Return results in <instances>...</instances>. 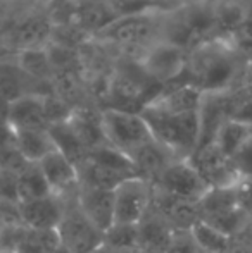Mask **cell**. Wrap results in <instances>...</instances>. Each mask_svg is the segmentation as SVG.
<instances>
[{
    "mask_svg": "<svg viewBox=\"0 0 252 253\" xmlns=\"http://www.w3.org/2000/svg\"><path fill=\"white\" fill-rule=\"evenodd\" d=\"M9 112H10V102L5 98H0V126L9 124Z\"/></svg>",
    "mask_w": 252,
    "mask_h": 253,
    "instance_id": "32",
    "label": "cell"
},
{
    "mask_svg": "<svg viewBox=\"0 0 252 253\" xmlns=\"http://www.w3.org/2000/svg\"><path fill=\"white\" fill-rule=\"evenodd\" d=\"M47 35L49 24L44 19H30L26 23H21L14 30V42H17L23 47H28V50H31V47L37 45Z\"/></svg>",
    "mask_w": 252,
    "mask_h": 253,
    "instance_id": "27",
    "label": "cell"
},
{
    "mask_svg": "<svg viewBox=\"0 0 252 253\" xmlns=\"http://www.w3.org/2000/svg\"><path fill=\"white\" fill-rule=\"evenodd\" d=\"M192 240L204 253H230L232 252V236L216 229L205 220H197L189 229Z\"/></svg>",
    "mask_w": 252,
    "mask_h": 253,
    "instance_id": "22",
    "label": "cell"
},
{
    "mask_svg": "<svg viewBox=\"0 0 252 253\" xmlns=\"http://www.w3.org/2000/svg\"><path fill=\"white\" fill-rule=\"evenodd\" d=\"M19 67L23 69L24 74L31 78V80H44L49 78L52 73V62L50 57L42 50H26L21 55Z\"/></svg>",
    "mask_w": 252,
    "mask_h": 253,
    "instance_id": "26",
    "label": "cell"
},
{
    "mask_svg": "<svg viewBox=\"0 0 252 253\" xmlns=\"http://www.w3.org/2000/svg\"><path fill=\"white\" fill-rule=\"evenodd\" d=\"M23 226L31 231H54L59 227L64 217V205L61 197L50 195V197L40 198V200L19 203Z\"/></svg>",
    "mask_w": 252,
    "mask_h": 253,
    "instance_id": "10",
    "label": "cell"
},
{
    "mask_svg": "<svg viewBox=\"0 0 252 253\" xmlns=\"http://www.w3.org/2000/svg\"><path fill=\"white\" fill-rule=\"evenodd\" d=\"M0 200L19 203L17 200V176L5 169H0Z\"/></svg>",
    "mask_w": 252,
    "mask_h": 253,
    "instance_id": "30",
    "label": "cell"
},
{
    "mask_svg": "<svg viewBox=\"0 0 252 253\" xmlns=\"http://www.w3.org/2000/svg\"><path fill=\"white\" fill-rule=\"evenodd\" d=\"M17 150L31 164H38L47 153L55 150L49 129H17Z\"/></svg>",
    "mask_w": 252,
    "mask_h": 253,
    "instance_id": "19",
    "label": "cell"
},
{
    "mask_svg": "<svg viewBox=\"0 0 252 253\" xmlns=\"http://www.w3.org/2000/svg\"><path fill=\"white\" fill-rule=\"evenodd\" d=\"M49 134H50L52 141L55 145V150H59L62 155H66L74 166H81L87 160L88 150L85 148V145L80 141V138L74 134L73 127L69 126L67 121L57 124H50L47 127Z\"/></svg>",
    "mask_w": 252,
    "mask_h": 253,
    "instance_id": "20",
    "label": "cell"
},
{
    "mask_svg": "<svg viewBox=\"0 0 252 253\" xmlns=\"http://www.w3.org/2000/svg\"><path fill=\"white\" fill-rule=\"evenodd\" d=\"M38 167L44 172L52 193L57 197H61L69 190H78V186H80L78 167L59 150L47 153L38 162Z\"/></svg>",
    "mask_w": 252,
    "mask_h": 253,
    "instance_id": "11",
    "label": "cell"
},
{
    "mask_svg": "<svg viewBox=\"0 0 252 253\" xmlns=\"http://www.w3.org/2000/svg\"><path fill=\"white\" fill-rule=\"evenodd\" d=\"M76 205L83 215L104 234L114 224V191L78 186Z\"/></svg>",
    "mask_w": 252,
    "mask_h": 253,
    "instance_id": "9",
    "label": "cell"
},
{
    "mask_svg": "<svg viewBox=\"0 0 252 253\" xmlns=\"http://www.w3.org/2000/svg\"><path fill=\"white\" fill-rule=\"evenodd\" d=\"M152 183L144 176H133L114 190V224L138 226L149 213L152 203Z\"/></svg>",
    "mask_w": 252,
    "mask_h": 253,
    "instance_id": "4",
    "label": "cell"
},
{
    "mask_svg": "<svg viewBox=\"0 0 252 253\" xmlns=\"http://www.w3.org/2000/svg\"><path fill=\"white\" fill-rule=\"evenodd\" d=\"M251 136H252L251 124L240 123V121H235V119H228L219 126L218 131H216L212 143L225 153L226 157L232 159Z\"/></svg>",
    "mask_w": 252,
    "mask_h": 253,
    "instance_id": "21",
    "label": "cell"
},
{
    "mask_svg": "<svg viewBox=\"0 0 252 253\" xmlns=\"http://www.w3.org/2000/svg\"><path fill=\"white\" fill-rule=\"evenodd\" d=\"M9 126L14 129H47L44 97L26 95L10 103Z\"/></svg>",
    "mask_w": 252,
    "mask_h": 253,
    "instance_id": "13",
    "label": "cell"
},
{
    "mask_svg": "<svg viewBox=\"0 0 252 253\" xmlns=\"http://www.w3.org/2000/svg\"><path fill=\"white\" fill-rule=\"evenodd\" d=\"M189 160L199 172V176L209 186V190L211 188L235 186L242 179L237 172L232 159L226 157L212 141L195 148Z\"/></svg>",
    "mask_w": 252,
    "mask_h": 253,
    "instance_id": "7",
    "label": "cell"
},
{
    "mask_svg": "<svg viewBox=\"0 0 252 253\" xmlns=\"http://www.w3.org/2000/svg\"><path fill=\"white\" fill-rule=\"evenodd\" d=\"M111 253H147V252H144L142 248H131V250H114Z\"/></svg>",
    "mask_w": 252,
    "mask_h": 253,
    "instance_id": "33",
    "label": "cell"
},
{
    "mask_svg": "<svg viewBox=\"0 0 252 253\" xmlns=\"http://www.w3.org/2000/svg\"><path fill=\"white\" fill-rule=\"evenodd\" d=\"M78 176H80V186L107 191H114L125 179L133 177L131 174L119 172L111 167L101 166L90 159H87L81 166H78Z\"/></svg>",
    "mask_w": 252,
    "mask_h": 253,
    "instance_id": "17",
    "label": "cell"
},
{
    "mask_svg": "<svg viewBox=\"0 0 252 253\" xmlns=\"http://www.w3.org/2000/svg\"><path fill=\"white\" fill-rule=\"evenodd\" d=\"M155 35V24L147 17H128L121 23L107 24L105 37L126 47H140Z\"/></svg>",
    "mask_w": 252,
    "mask_h": 253,
    "instance_id": "14",
    "label": "cell"
},
{
    "mask_svg": "<svg viewBox=\"0 0 252 253\" xmlns=\"http://www.w3.org/2000/svg\"><path fill=\"white\" fill-rule=\"evenodd\" d=\"M164 253H204V252H202L201 248L194 243L190 233H187L185 240H182V238H176V236L173 238L171 245H169V248Z\"/></svg>",
    "mask_w": 252,
    "mask_h": 253,
    "instance_id": "31",
    "label": "cell"
},
{
    "mask_svg": "<svg viewBox=\"0 0 252 253\" xmlns=\"http://www.w3.org/2000/svg\"><path fill=\"white\" fill-rule=\"evenodd\" d=\"M155 183L162 193L176 198L190 200L199 203L209 191V186L204 183L195 167L187 159H176L155 177Z\"/></svg>",
    "mask_w": 252,
    "mask_h": 253,
    "instance_id": "6",
    "label": "cell"
},
{
    "mask_svg": "<svg viewBox=\"0 0 252 253\" xmlns=\"http://www.w3.org/2000/svg\"><path fill=\"white\" fill-rule=\"evenodd\" d=\"M142 117L147 121L157 143L171 153L190 157L201 141V110L187 114H171L154 105H144Z\"/></svg>",
    "mask_w": 252,
    "mask_h": 253,
    "instance_id": "1",
    "label": "cell"
},
{
    "mask_svg": "<svg viewBox=\"0 0 252 253\" xmlns=\"http://www.w3.org/2000/svg\"><path fill=\"white\" fill-rule=\"evenodd\" d=\"M232 162L242 179H252V136L232 157Z\"/></svg>",
    "mask_w": 252,
    "mask_h": 253,
    "instance_id": "29",
    "label": "cell"
},
{
    "mask_svg": "<svg viewBox=\"0 0 252 253\" xmlns=\"http://www.w3.org/2000/svg\"><path fill=\"white\" fill-rule=\"evenodd\" d=\"M104 247H109L111 252L140 248L138 226H112L104 234Z\"/></svg>",
    "mask_w": 252,
    "mask_h": 253,
    "instance_id": "25",
    "label": "cell"
},
{
    "mask_svg": "<svg viewBox=\"0 0 252 253\" xmlns=\"http://www.w3.org/2000/svg\"><path fill=\"white\" fill-rule=\"evenodd\" d=\"M173 153L166 147H162L161 143H157L155 140H152L151 143L144 145L138 150L131 152L130 159L133 162V166L137 167L138 174L147 179H155L169 164L173 162L171 159Z\"/></svg>",
    "mask_w": 252,
    "mask_h": 253,
    "instance_id": "15",
    "label": "cell"
},
{
    "mask_svg": "<svg viewBox=\"0 0 252 253\" xmlns=\"http://www.w3.org/2000/svg\"><path fill=\"white\" fill-rule=\"evenodd\" d=\"M189 66V55L178 43H159L145 53L144 71L155 81L164 83L178 78Z\"/></svg>",
    "mask_w": 252,
    "mask_h": 253,
    "instance_id": "8",
    "label": "cell"
},
{
    "mask_svg": "<svg viewBox=\"0 0 252 253\" xmlns=\"http://www.w3.org/2000/svg\"><path fill=\"white\" fill-rule=\"evenodd\" d=\"M187 69H190L192 76L197 80L195 88H199L202 93H216L232 81L235 62L228 50L207 45L192 59L189 57Z\"/></svg>",
    "mask_w": 252,
    "mask_h": 253,
    "instance_id": "3",
    "label": "cell"
},
{
    "mask_svg": "<svg viewBox=\"0 0 252 253\" xmlns=\"http://www.w3.org/2000/svg\"><path fill=\"white\" fill-rule=\"evenodd\" d=\"M50 195L54 193H52L38 164H30L28 169L17 176V200L19 203L40 200V198L50 197Z\"/></svg>",
    "mask_w": 252,
    "mask_h": 253,
    "instance_id": "23",
    "label": "cell"
},
{
    "mask_svg": "<svg viewBox=\"0 0 252 253\" xmlns=\"http://www.w3.org/2000/svg\"><path fill=\"white\" fill-rule=\"evenodd\" d=\"M12 227H24L19 203L0 200V229H12Z\"/></svg>",
    "mask_w": 252,
    "mask_h": 253,
    "instance_id": "28",
    "label": "cell"
},
{
    "mask_svg": "<svg viewBox=\"0 0 252 253\" xmlns=\"http://www.w3.org/2000/svg\"><path fill=\"white\" fill-rule=\"evenodd\" d=\"M138 231H140V248L147 253H164L175 238L173 227L159 213H155L154 219L147 213L145 219L138 224Z\"/></svg>",
    "mask_w": 252,
    "mask_h": 253,
    "instance_id": "16",
    "label": "cell"
},
{
    "mask_svg": "<svg viewBox=\"0 0 252 253\" xmlns=\"http://www.w3.org/2000/svg\"><path fill=\"white\" fill-rule=\"evenodd\" d=\"M157 213L178 231H189L197 220L202 219L199 203L176 198L161 191V198L157 202Z\"/></svg>",
    "mask_w": 252,
    "mask_h": 253,
    "instance_id": "12",
    "label": "cell"
},
{
    "mask_svg": "<svg viewBox=\"0 0 252 253\" xmlns=\"http://www.w3.org/2000/svg\"><path fill=\"white\" fill-rule=\"evenodd\" d=\"M26 74L21 67L10 66V64H0V98H5L12 103L21 97H26L24 93V80Z\"/></svg>",
    "mask_w": 252,
    "mask_h": 253,
    "instance_id": "24",
    "label": "cell"
},
{
    "mask_svg": "<svg viewBox=\"0 0 252 253\" xmlns=\"http://www.w3.org/2000/svg\"><path fill=\"white\" fill-rule=\"evenodd\" d=\"M101 123L109 147L126 155L154 140L151 127L140 112L112 107L101 112Z\"/></svg>",
    "mask_w": 252,
    "mask_h": 253,
    "instance_id": "2",
    "label": "cell"
},
{
    "mask_svg": "<svg viewBox=\"0 0 252 253\" xmlns=\"http://www.w3.org/2000/svg\"><path fill=\"white\" fill-rule=\"evenodd\" d=\"M57 234L61 247L69 253H97L104 248V233L83 215L78 205L64 212Z\"/></svg>",
    "mask_w": 252,
    "mask_h": 253,
    "instance_id": "5",
    "label": "cell"
},
{
    "mask_svg": "<svg viewBox=\"0 0 252 253\" xmlns=\"http://www.w3.org/2000/svg\"><path fill=\"white\" fill-rule=\"evenodd\" d=\"M67 123L88 152L107 145L102 131L101 114H94L90 110H73Z\"/></svg>",
    "mask_w": 252,
    "mask_h": 253,
    "instance_id": "18",
    "label": "cell"
}]
</instances>
